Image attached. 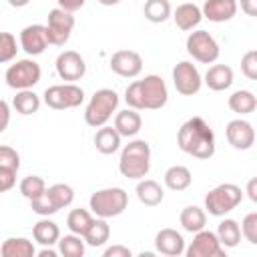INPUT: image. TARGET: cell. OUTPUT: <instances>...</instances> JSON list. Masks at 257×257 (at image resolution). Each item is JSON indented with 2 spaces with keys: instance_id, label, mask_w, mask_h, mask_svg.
Returning a JSON list of instances; mask_svg holds the SVG:
<instances>
[{
  "instance_id": "6da1fadb",
  "label": "cell",
  "mask_w": 257,
  "mask_h": 257,
  "mask_svg": "<svg viewBox=\"0 0 257 257\" xmlns=\"http://www.w3.org/2000/svg\"><path fill=\"white\" fill-rule=\"evenodd\" d=\"M124 100L128 108L135 110H159L167 104L169 90L159 74H147L145 78L135 80L126 86Z\"/></svg>"
},
{
  "instance_id": "7a4b0ae2",
  "label": "cell",
  "mask_w": 257,
  "mask_h": 257,
  "mask_svg": "<svg viewBox=\"0 0 257 257\" xmlns=\"http://www.w3.org/2000/svg\"><path fill=\"white\" fill-rule=\"evenodd\" d=\"M177 145L183 153L195 159H211L215 155V135L211 126L201 118H189L177 133Z\"/></svg>"
},
{
  "instance_id": "3957f363",
  "label": "cell",
  "mask_w": 257,
  "mask_h": 257,
  "mask_svg": "<svg viewBox=\"0 0 257 257\" xmlns=\"http://www.w3.org/2000/svg\"><path fill=\"white\" fill-rule=\"evenodd\" d=\"M151 169V147L143 139H135L122 147L118 171L126 179H143Z\"/></svg>"
},
{
  "instance_id": "277c9868",
  "label": "cell",
  "mask_w": 257,
  "mask_h": 257,
  "mask_svg": "<svg viewBox=\"0 0 257 257\" xmlns=\"http://www.w3.org/2000/svg\"><path fill=\"white\" fill-rule=\"evenodd\" d=\"M90 211L100 217V219H110V217H118L124 213V209L128 207V195L124 189L120 187H108V189H100L96 193L90 195L88 201Z\"/></svg>"
},
{
  "instance_id": "5b68a950",
  "label": "cell",
  "mask_w": 257,
  "mask_h": 257,
  "mask_svg": "<svg viewBox=\"0 0 257 257\" xmlns=\"http://www.w3.org/2000/svg\"><path fill=\"white\" fill-rule=\"evenodd\" d=\"M116 106H118V94L112 90V88H100L96 90L88 104H86V110H84V120L88 126L92 128H98V126H104L112 112H116Z\"/></svg>"
},
{
  "instance_id": "8992f818",
  "label": "cell",
  "mask_w": 257,
  "mask_h": 257,
  "mask_svg": "<svg viewBox=\"0 0 257 257\" xmlns=\"http://www.w3.org/2000/svg\"><path fill=\"white\" fill-rule=\"evenodd\" d=\"M241 201H243L241 187H237L233 183H223L205 195V209L213 217H225L227 213L237 209L241 205Z\"/></svg>"
},
{
  "instance_id": "52a82bcc",
  "label": "cell",
  "mask_w": 257,
  "mask_h": 257,
  "mask_svg": "<svg viewBox=\"0 0 257 257\" xmlns=\"http://www.w3.org/2000/svg\"><path fill=\"white\" fill-rule=\"evenodd\" d=\"M40 64L32 58H22L10 64L4 72V80L14 90H26L40 82Z\"/></svg>"
},
{
  "instance_id": "ba28073f",
  "label": "cell",
  "mask_w": 257,
  "mask_h": 257,
  "mask_svg": "<svg viewBox=\"0 0 257 257\" xmlns=\"http://www.w3.org/2000/svg\"><path fill=\"white\" fill-rule=\"evenodd\" d=\"M44 104L54 110H66V108H76L84 102V90L76 86L74 82H64V84H54L44 90Z\"/></svg>"
},
{
  "instance_id": "9c48e42d",
  "label": "cell",
  "mask_w": 257,
  "mask_h": 257,
  "mask_svg": "<svg viewBox=\"0 0 257 257\" xmlns=\"http://www.w3.org/2000/svg\"><path fill=\"white\" fill-rule=\"evenodd\" d=\"M187 52L189 56H193L197 62H203V64H213L219 54H221V48L217 44V40L207 32V30H195L187 36Z\"/></svg>"
},
{
  "instance_id": "30bf717a",
  "label": "cell",
  "mask_w": 257,
  "mask_h": 257,
  "mask_svg": "<svg viewBox=\"0 0 257 257\" xmlns=\"http://www.w3.org/2000/svg\"><path fill=\"white\" fill-rule=\"evenodd\" d=\"M46 36L48 44L64 46L70 38V32L74 28V16L72 12H66L62 8H52L46 16Z\"/></svg>"
},
{
  "instance_id": "8fae6325",
  "label": "cell",
  "mask_w": 257,
  "mask_h": 257,
  "mask_svg": "<svg viewBox=\"0 0 257 257\" xmlns=\"http://www.w3.org/2000/svg\"><path fill=\"white\" fill-rule=\"evenodd\" d=\"M173 84L177 88L179 94L183 96H193L201 90V84H203V78H201V72L199 68L189 62V60H181L175 64L173 68Z\"/></svg>"
},
{
  "instance_id": "7c38bea8",
  "label": "cell",
  "mask_w": 257,
  "mask_h": 257,
  "mask_svg": "<svg viewBox=\"0 0 257 257\" xmlns=\"http://www.w3.org/2000/svg\"><path fill=\"white\" fill-rule=\"evenodd\" d=\"M193 241L189 247H185L187 257H225V247L219 243L217 235L213 231L201 229L193 233Z\"/></svg>"
},
{
  "instance_id": "4fadbf2b",
  "label": "cell",
  "mask_w": 257,
  "mask_h": 257,
  "mask_svg": "<svg viewBox=\"0 0 257 257\" xmlns=\"http://www.w3.org/2000/svg\"><path fill=\"white\" fill-rule=\"evenodd\" d=\"M56 74L62 78V80H68V82H74V80H80L86 72V64H84V58L76 52V50H64L56 56Z\"/></svg>"
},
{
  "instance_id": "5bb4252c",
  "label": "cell",
  "mask_w": 257,
  "mask_h": 257,
  "mask_svg": "<svg viewBox=\"0 0 257 257\" xmlns=\"http://www.w3.org/2000/svg\"><path fill=\"white\" fill-rule=\"evenodd\" d=\"M110 68L122 78H135L143 70V58L135 50H116L110 56Z\"/></svg>"
},
{
  "instance_id": "9a60e30c",
  "label": "cell",
  "mask_w": 257,
  "mask_h": 257,
  "mask_svg": "<svg viewBox=\"0 0 257 257\" xmlns=\"http://www.w3.org/2000/svg\"><path fill=\"white\" fill-rule=\"evenodd\" d=\"M225 135H227L229 145L237 151H247L255 145V128L251 122H247L243 118L231 120L225 128Z\"/></svg>"
},
{
  "instance_id": "2e32d148",
  "label": "cell",
  "mask_w": 257,
  "mask_h": 257,
  "mask_svg": "<svg viewBox=\"0 0 257 257\" xmlns=\"http://www.w3.org/2000/svg\"><path fill=\"white\" fill-rule=\"evenodd\" d=\"M48 46V36H46V26L44 24H30L22 28L20 32V48L28 56H38L46 50Z\"/></svg>"
},
{
  "instance_id": "e0dca14e",
  "label": "cell",
  "mask_w": 257,
  "mask_h": 257,
  "mask_svg": "<svg viewBox=\"0 0 257 257\" xmlns=\"http://www.w3.org/2000/svg\"><path fill=\"white\" fill-rule=\"evenodd\" d=\"M155 249L167 257H179L185 253V239L175 229H161L155 235Z\"/></svg>"
},
{
  "instance_id": "ac0fdd59",
  "label": "cell",
  "mask_w": 257,
  "mask_h": 257,
  "mask_svg": "<svg viewBox=\"0 0 257 257\" xmlns=\"http://www.w3.org/2000/svg\"><path fill=\"white\" fill-rule=\"evenodd\" d=\"M201 12L211 22H227L237 14V0H205Z\"/></svg>"
},
{
  "instance_id": "d6986e66",
  "label": "cell",
  "mask_w": 257,
  "mask_h": 257,
  "mask_svg": "<svg viewBox=\"0 0 257 257\" xmlns=\"http://www.w3.org/2000/svg\"><path fill=\"white\" fill-rule=\"evenodd\" d=\"M173 20H175V24L181 30L189 32V30H193V28L199 26V22L203 20V12H201V8L195 2H183V4H179L175 8Z\"/></svg>"
},
{
  "instance_id": "ffe728a7",
  "label": "cell",
  "mask_w": 257,
  "mask_h": 257,
  "mask_svg": "<svg viewBox=\"0 0 257 257\" xmlns=\"http://www.w3.org/2000/svg\"><path fill=\"white\" fill-rule=\"evenodd\" d=\"M233 78H235V74H233V68L231 66H227V64H213L205 72V80L203 82L211 90L223 92V90H227L233 84Z\"/></svg>"
},
{
  "instance_id": "44dd1931",
  "label": "cell",
  "mask_w": 257,
  "mask_h": 257,
  "mask_svg": "<svg viewBox=\"0 0 257 257\" xmlns=\"http://www.w3.org/2000/svg\"><path fill=\"white\" fill-rule=\"evenodd\" d=\"M135 193H137V199H139L145 207H157V205L163 203V197H165L163 187H161L157 181H153V179H145V177L137 183Z\"/></svg>"
},
{
  "instance_id": "7402d4cb",
  "label": "cell",
  "mask_w": 257,
  "mask_h": 257,
  "mask_svg": "<svg viewBox=\"0 0 257 257\" xmlns=\"http://www.w3.org/2000/svg\"><path fill=\"white\" fill-rule=\"evenodd\" d=\"M120 139L122 137L116 133L114 126H106L104 124V126H98V131L94 135V147L102 155H112V153H116L120 149Z\"/></svg>"
},
{
  "instance_id": "603a6c76",
  "label": "cell",
  "mask_w": 257,
  "mask_h": 257,
  "mask_svg": "<svg viewBox=\"0 0 257 257\" xmlns=\"http://www.w3.org/2000/svg\"><path fill=\"white\" fill-rule=\"evenodd\" d=\"M141 126H143V120H141V114L135 108L120 110L114 116V128L120 137H135L141 131Z\"/></svg>"
},
{
  "instance_id": "cb8c5ba5",
  "label": "cell",
  "mask_w": 257,
  "mask_h": 257,
  "mask_svg": "<svg viewBox=\"0 0 257 257\" xmlns=\"http://www.w3.org/2000/svg\"><path fill=\"white\" fill-rule=\"evenodd\" d=\"M32 237H34V241H36L38 245H42V247H52V245H56L58 239H60V229H58V225H56L54 221H50V219H40V221L32 227Z\"/></svg>"
},
{
  "instance_id": "d4e9b609",
  "label": "cell",
  "mask_w": 257,
  "mask_h": 257,
  "mask_svg": "<svg viewBox=\"0 0 257 257\" xmlns=\"http://www.w3.org/2000/svg\"><path fill=\"white\" fill-rule=\"evenodd\" d=\"M191 183H193V177L185 165H173L165 171V185L171 191H177V193L185 191V189H189Z\"/></svg>"
},
{
  "instance_id": "484cf974",
  "label": "cell",
  "mask_w": 257,
  "mask_h": 257,
  "mask_svg": "<svg viewBox=\"0 0 257 257\" xmlns=\"http://www.w3.org/2000/svg\"><path fill=\"white\" fill-rule=\"evenodd\" d=\"M179 221H181V227L187 233H197V231L205 229V225H207V213L201 207H197V205H189V207H185L181 211Z\"/></svg>"
},
{
  "instance_id": "4316f807",
  "label": "cell",
  "mask_w": 257,
  "mask_h": 257,
  "mask_svg": "<svg viewBox=\"0 0 257 257\" xmlns=\"http://www.w3.org/2000/svg\"><path fill=\"white\" fill-rule=\"evenodd\" d=\"M217 239H219V243L225 247V249H233V247H237L239 243H241V227H239V223L235 221V219H223L221 223H219V227H217Z\"/></svg>"
},
{
  "instance_id": "83f0119b",
  "label": "cell",
  "mask_w": 257,
  "mask_h": 257,
  "mask_svg": "<svg viewBox=\"0 0 257 257\" xmlns=\"http://www.w3.org/2000/svg\"><path fill=\"white\" fill-rule=\"evenodd\" d=\"M34 253H36V249H34L32 241H28L26 237H10L0 247L2 257H32Z\"/></svg>"
},
{
  "instance_id": "f1b7e54d",
  "label": "cell",
  "mask_w": 257,
  "mask_h": 257,
  "mask_svg": "<svg viewBox=\"0 0 257 257\" xmlns=\"http://www.w3.org/2000/svg\"><path fill=\"white\" fill-rule=\"evenodd\" d=\"M84 243L90 247H102L108 239H110V227L106 223V219H92V223L88 225L86 233L82 235Z\"/></svg>"
},
{
  "instance_id": "f546056e",
  "label": "cell",
  "mask_w": 257,
  "mask_h": 257,
  "mask_svg": "<svg viewBox=\"0 0 257 257\" xmlns=\"http://www.w3.org/2000/svg\"><path fill=\"white\" fill-rule=\"evenodd\" d=\"M12 106L18 114H34L38 112L40 108V96L36 92H32V88H26V90H18L16 96L12 98Z\"/></svg>"
},
{
  "instance_id": "4dcf8cb0",
  "label": "cell",
  "mask_w": 257,
  "mask_h": 257,
  "mask_svg": "<svg viewBox=\"0 0 257 257\" xmlns=\"http://www.w3.org/2000/svg\"><path fill=\"white\" fill-rule=\"evenodd\" d=\"M229 108L235 112V114H251L255 112L257 108V98L251 90H235L231 96H229Z\"/></svg>"
},
{
  "instance_id": "1f68e13d",
  "label": "cell",
  "mask_w": 257,
  "mask_h": 257,
  "mask_svg": "<svg viewBox=\"0 0 257 257\" xmlns=\"http://www.w3.org/2000/svg\"><path fill=\"white\" fill-rule=\"evenodd\" d=\"M143 14L149 22H165L171 16V4L169 0H147L143 6Z\"/></svg>"
},
{
  "instance_id": "d6a6232c",
  "label": "cell",
  "mask_w": 257,
  "mask_h": 257,
  "mask_svg": "<svg viewBox=\"0 0 257 257\" xmlns=\"http://www.w3.org/2000/svg\"><path fill=\"white\" fill-rule=\"evenodd\" d=\"M90 223H92V215L86 209H72L66 217V227L70 229V233L80 235V237L86 233Z\"/></svg>"
},
{
  "instance_id": "836d02e7",
  "label": "cell",
  "mask_w": 257,
  "mask_h": 257,
  "mask_svg": "<svg viewBox=\"0 0 257 257\" xmlns=\"http://www.w3.org/2000/svg\"><path fill=\"white\" fill-rule=\"evenodd\" d=\"M58 253L64 257H82L84 255V239L80 235H64L58 239Z\"/></svg>"
},
{
  "instance_id": "e575fe53",
  "label": "cell",
  "mask_w": 257,
  "mask_h": 257,
  "mask_svg": "<svg viewBox=\"0 0 257 257\" xmlns=\"http://www.w3.org/2000/svg\"><path fill=\"white\" fill-rule=\"evenodd\" d=\"M46 193H48V197L52 199V203H54V207H56L58 211L64 209V207H68V205L72 203V199H74L72 187H70V185H64V183H56V185L48 187Z\"/></svg>"
},
{
  "instance_id": "d590c367",
  "label": "cell",
  "mask_w": 257,
  "mask_h": 257,
  "mask_svg": "<svg viewBox=\"0 0 257 257\" xmlns=\"http://www.w3.org/2000/svg\"><path fill=\"white\" fill-rule=\"evenodd\" d=\"M44 189H46V183H44V179L38 177V175H28V177H24V179L20 181V193H22V197H26L28 201L34 199V197H38L40 193H44Z\"/></svg>"
},
{
  "instance_id": "8d00e7d4",
  "label": "cell",
  "mask_w": 257,
  "mask_h": 257,
  "mask_svg": "<svg viewBox=\"0 0 257 257\" xmlns=\"http://www.w3.org/2000/svg\"><path fill=\"white\" fill-rule=\"evenodd\" d=\"M30 209H32L36 215H42V217H48V215L58 213V209L54 207V203H52V199L48 197L46 189H44V193H40L38 197L30 199Z\"/></svg>"
},
{
  "instance_id": "74e56055",
  "label": "cell",
  "mask_w": 257,
  "mask_h": 257,
  "mask_svg": "<svg viewBox=\"0 0 257 257\" xmlns=\"http://www.w3.org/2000/svg\"><path fill=\"white\" fill-rule=\"evenodd\" d=\"M16 38L10 32H0V64L10 62L16 56Z\"/></svg>"
},
{
  "instance_id": "f35d334b",
  "label": "cell",
  "mask_w": 257,
  "mask_h": 257,
  "mask_svg": "<svg viewBox=\"0 0 257 257\" xmlns=\"http://www.w3.org/2000/svg\"><path fill=\"white\" fill-rule=\"evenodd\" d=\"M0 169L4 171H18L20 169V157L16 149L8 145H0Z\"/></svg>"
},
{
  "instance_id": "ab89813d",
  "label": "cell",
  "mask_w": 257,
  "mask_h": 257,
  "mask_svg": "<svg viewBox=\"0 0 257 257\" xmlns=\"http://www.w3.org/2000/svg\"><path fill=\"white\" fill-rule=\"evenodd\" d=\"M239 227H241V235L251 245H257V213H249Z\"/></svg>"
},
{
  "instance_id": "60d3db41",
  "label": "cell",
  "mask_w": 257,
  "mask_h": 257,
  "mask_svg": "<svg viewBox=\"0 0 257 257\" xmlns=\"http://www.w3.org/2000/svg\"><path fill=\"white\" fill-rule=\"evenodd\" d=\"M241 70L249 80H257V50H249L243 54Z\"/></svg>"
},
{
  "instance_id": "b9f144b4",
  "label": "cell",
  "mask_w": 257,
  "mask_h": 257,
  "mask_svg": "<svg viewBox=\"0 0 257 257\" xmlns=\"http://www.w3.org/2000/svg\"><path fill=\"white\" fill-rule=\"evenodd\" d=\"M16 185V171H4L0 169V191L6 193Z\"/></svg>"
},
{
  "instance_id": "7bdbcfd3",
  "label": "cell",
  "mask_w": 257,
  "mask_h": 257,
  "mask_svg": "<svg viewBox=\"0 0 257 257\" xmlns=\"http://www.w3.org/2000/svg\"><path fill=\"white\" fill-rule=\"evenodd\" d=\"M104 257H131V249L122 245H112L104 249Z\"/></svg>"
},
{
  "instance_id": "ee69618b",
  "label": "cell",
  "mask_w": 257,
  "mask_h": 257,
  "mask_svg": "<svg viewBox=\"0 0 257 257\" xmlns=\"http://www.w3.org/2000/svg\"><path fill=\"white\" fill-rule=\"evenodd\" d=\"M8 122H10V106L6 104V100L0 98V133L6 131Z\"/></svg>"
},
{
  "instance_id": "f6af8a7d",
  "label": "cell",
  "mask_w": 257,
  "mask_h": 257,
  "mask_svg": "<svg viewBox=\"0 0 257 257\" xmlns=\"http://www.w3.org/2000/svg\"><path fill=\"white\" fill-rule=\"evenodd\" d=\"M86 0H58V8L66 10V12H76L84 6Z\"/></svg>"
},
{
  "instance_id": "bcb514c9",
  "label": "cell",
  "mask_w": 257,
  "mask_h": 257,
  "mask_svg": "<svg viewBox=\"0 0 257 257\" xmlns=\"http://www.w3.org/2000/svg\"><path fill=\"white\" fill-rule=\"evenodd\" d=\"M241 10L247 16H257V0H241Z\"/></svg>"
},
{
  "instance_id": "7dc6e473",
  "label": "cell",
  "mask_w": 257,
  "mask_h": 257,
  "mask_svg": "<svg viewBox=\"0 0 257 257\" xmlns=\"http://www.w3.org/2000/svg\"><path fill=\"white\" fill-rule=\"evenodd\" d=\"M255 187H257V179H251L249 185H247V193H249V199H251L253 203L257 201V191H255Z\"/></svg>"
},
{
  "instance_id": "c3c4849f",
  "label": "cell",
  "mask_w": 257,
  "mask_h": 257,
  "mask_svg": "<svg viewBox=\"0 0 257 257\" xmlns=\"http://www.w3.org/2000/svg\"><path fill=\"white\" fill-rule=\"evenodd\" d=\"M40 257H56V251L52 247H42V251L38 253Z\"/></svg>"
},
{
  "instance_id": "681fc988",
  "label": "cell",
  "mask_w": 257,
  "mask_h": 257,
  "mask_svg": "<svg viewBox=\"0 0 257 257\" xmlns=\"http://www.w3.org/2000/svg\"><path fill=\"white\" fill-rule=\"evenodd\" d=\"M8 4H10V6L20 8V6H26V4H28V0H8Z\"/></svg>"
},
{
  "instance_id": "f907efd6",
  "label": "cell",
  "mask_w": 257,
  "mask_h": 257,
  "mask_svg": "<svg viewBox=\"0 0 257 257\" xmlns=\"http://www.w3.org/2000/svg\"><path fill=\"white\" fill-rule=\"evenodd\" d=\"M102 6H114V4H118L120 0H98Z\"/></svg>"
},
{
  "instance_id": "816d5d0a",
  "label": "cell",
  "mask_w": 257,
  "mask_h": 257,
  "mask_svg": "<svg viewBox=\"0 0 257 257\" xmlns=\"http://www.w3.org/2000/svg\"><path fill=\"white\" fill-rule=\"evenodd\" d=\"M0 195H2V191H0Z\"/></svg>"
}]
</instances>
